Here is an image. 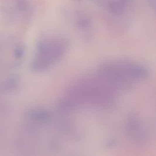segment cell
Returning <instances> with one entry per match:
<instances>
[{"instance_id":"obj_1","label":"cell","mask_w":156,"mask_h":156,"mask_svg":"<svg viewBox=\"0 0 156 156\" xmlns=\"http://www.w3.org/2000/svg\"><path fill=\"white\" fill-rule=\"evenodd\" d=\"M67 47V42L62 39L53 38L42 40L38 44L32 68L37 71L48 69L62 57Z\"/></svg>"}]
</instances>
